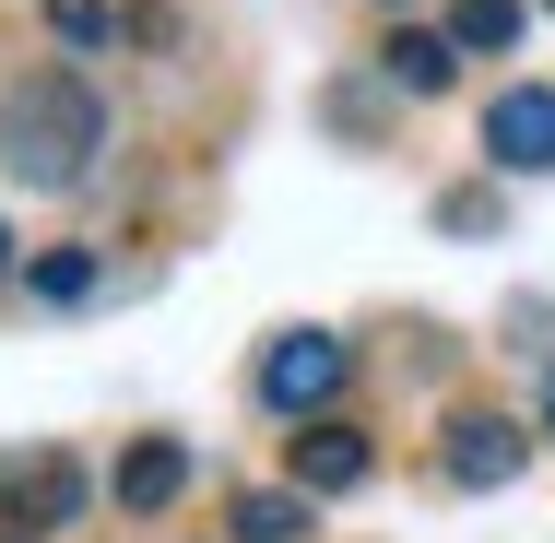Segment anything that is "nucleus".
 <instances>
[{"mask_svg": "<svg viewBox=\"0 0 555 543\" xmlns=\"http://www.w3.org/2000/svg\"><path fill=\"white\" fill-rule=\"evenodd\" d=\"M0 543H12V532H0ZM24 543H36V532H24Z\"/></svg>", "mask_w": 555, "mask_h": 543, "instance_id": "dca6fc26", "label": "nucleus"}, {"mask_svg": "<svg viewBox=\"0 0 555 543\" xmlns=\"http://www.w3.org/2000/svg\"><path fill=\"white\" fill-rule=\"evenodd\" d=\"M544 12H555V0H544Z\"/></svg>", "mask_w": 555, "mask_h": 543, "instance_id": "a211bd4d", "label": "nucleus"}, {"mask_svg": "<svg viewBox=\"0 0 555 543\" xmlns=\"http://www.w3.org/2000/svg\"><path fill=\"white\" fill-rule=\"evenodd\" d=\"M390 12H402V0H390Z\"/></svg>", "mask_w": 555, "mask_h": 543, "instance_id": "f3484780", "label": "nucleus"}, {"mask_svg": "<svg viewBox=\"0 0 555 543\" xmlns=\"http://www.w3.org/2000/svg\"><path fill=\"white\" fill-rule=\"evenodd\" d=\"M107 154V95L83 72H24L0 95V178L24 190H83V166Z\"/></svg>", "mask_w": 555, "mask_h": 543, "instance_id": "f257e3e1", "label": "nucleus"}, {"mask_svg": "<svg viewBox=\"0 0 555 543\" xmlns=\"http://www.w3.org/2000/svg\"><path fill=\"white\" fill-rule=\"evenodd\" d=\"M48 24H60L72 48H107V36H118V24H107V0H48Z\"/></svg>", "mask_w": 555, "mask_h": 543, "instance_id": "f8f14e48", "label": "nucleus"}, {"mask_svg": "<svg viewBox=\"0 0 555 543\" xmlns=\"http://www.w3.org/2000/svg\"><path fill=\"white\" fill-rule=\"evenodd\" d=\"M438 224H449V236H485V224H496V190H449Z\"/></svg>", "mask_w": 555, "mask_h": 543, "instance_id": "ddd939ff", "label": "nucleus"}, {"mask_svg": "<svg viewBox=\"0 0 555 543\" xmlns=\"http://www.w3.org/2000/svg\"><path fill=\"white\" fill-rule=\"evenodd\" d=\"M520 461H532V426H508V414H449L438 473L461 484V496H496V484H520Z\"/></svg>", "mask_w": 555, "mask_h": 543, "instance_id": "39448f33", "label": "nucleus"}, {"mask_svg": "<svg viewBox=\"0 0 555 543\" xmlns=\"http://www.w3.org/2000/svg\"><path fill=\"white\" fill-rule=\"evenodd\" d=\"M95 284H107L95 248H36V260H24V296H36V308H83Z\"/></svg>", "mask_w": 555, "mask_h": 543, "instance_id": "9d476101", "label": "nucleus"}, {"mask_svg": "<svg viewBox=\"0 0 555 543\" xmlns=\"http://www.w3.org/2000/svg\"><path fill=\"white\" fill-rule=\"evenodd\" d=\"M0 284H12V224H0Z\"/></svg>", "mask_w": 555, "mask_h": 543, "instance_id": "4468645a", "label": "nucleus"}, {"mask_svg": "<svg viewBox=\"0 0 555 543\" xmlns=\"http://www.w3.org/2000/svg\"><path fill=\"white\" fill-rule=\"evenodd\" d=\"M224 520H236V543H308V496L296 484H248Z\"/></svg>", "mask_w": 555, "mask_h": 543, "instance_id": "9b49d317", "label": "nucleus"}, {"mask_svg": "<svg viewBox=\"0 0 555 543\" xmlns=\"http://www.w3.org/2000/svg\"><path fill=\"white\" fill-rule=\"evenodd\" d=\"M343 378H354V342H343V331H272V342H260V366H248V390H260L272 414H296V426H308V414H332Z\"/></svg>", "mask_w": 555, "mask_h": 543, "instance_id": "f03ea898", "label": "nucleus"}, {"mask_svg": "<svg viewBox=\"0 0 555 543\" xmlns=\"http://www.w3.org/2000/svg\"><path fill=\"white\" fill-rule=\"evenodd\" d=\"M107 496L130 508V520L178 508V496H190V449H178V437H130V449H118V473H107Z\"/></svg>", "mask_w": 555, "mask_h": 543, "instance_id": "0eeeda50", "label": "nucleus"}, {"mask_svg": "<svg viewBox=\"0 0 555 543\" xmlns=\"http://www.w3.org/2000/svg\"><path fill=\"white\" fill-rule=\"evenodd\" d=\"M520 24H532V0H449V48L461 60H508Z\"/></svg>", "mask_w": 555, "mask_h": 543, "instance_id": "1a4fd4ad", "label": "nucleus"}, {"mask_svg": "<svg viewBox=\"0 0 555 543\" xmlns=\"http://www.w3.org/2000/svg\"><path fill=\"white\" fill-rule=\"evenodd\" d=\"M485 166L496 178H555V83H508L485 107Z\"/></svg>", "mask_w": 555, "mask_h": 543, "instance_id": "20e7f679", "label": "nucleus"}, {"mask_svg": "<svg viewBox=\"0 0 555 543\" xmlns=\"http://www.w3.org/2000/svg\"><path fill=\"white\" fill-rule=\"evenodd\" d=\"M284 461H296V496H354V484L378 473V449H366V426H343V414H308Z\"/></svg>", "mask_w": 555, "mask_h": 543, "instance_id": "423d86ee", "label": "nucleus"}, {"mask_svg": "<svg viewBox=\"0 0 555 543\" xmlns=\"http://www.w3.org/2000/svg\"><path fill=\"white\" fill-rule=\"evenodd\" d=\"M83 496H95V484H83V461H72V449H0V508H24L36 532H72V520H83Z\"/></svg>", "mask_w": 555, "mask_h": 543, "instance_id": "7ed1b4c3", "label": "nucleus"}, {"mask_svg": "<svg viewBox=\"0 0 555 543\" xmlns=\"http://www.w3.org/2000/svg\"><path fill=\"white\" fill-rule=\"evenodd\" d=\"M544 437H555V378H544Z\"/></svg>", "mask_w": 555, "mask_h": 543, "instance_id": "2eb2a0df", "label": "nucleus"}, {"mask_svg": "<svg viewBox=\"0 0 555 543\" xmlns=\"http://www.w3.org/2000/svg\"><path fill=\"white\" fill-rule=\"evenodd\" d=\"M378 72H390V95H449L461 83V48H449V24H390L378 36Z\"/></svg>", "mask_w": 555, "mask_h": 543, "instance_id": "6e6552de", "label": "nucleus"}]
</instances>
